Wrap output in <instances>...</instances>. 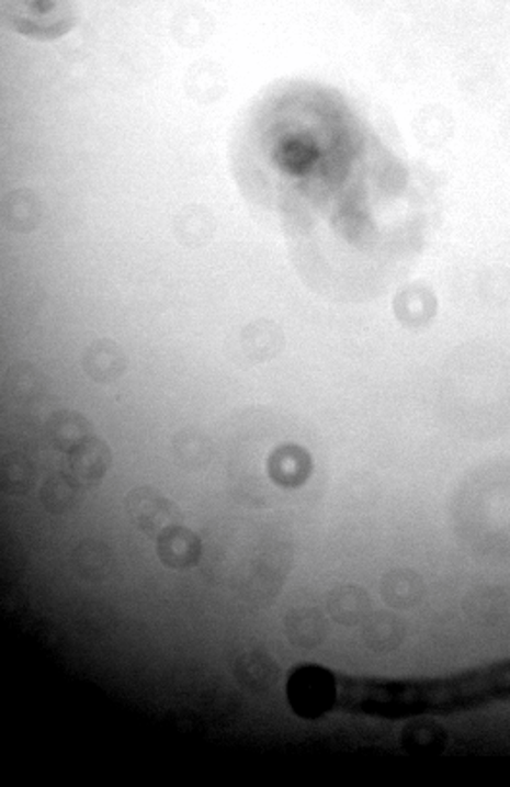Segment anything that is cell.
I'll return each mask as SVG.
<instances>
[{
    "label": "cell",
    "instance_id": "obj_15",
    "mask_svg": "<svg viewBox=\"0 0 510 787\" xmlns=\"http://www.w3.org/2000/svg\"><path fill=\"white\" fill-rule=\"evenodd\" d=\"M283 342L284 337L279 325L268 322V319H261V322L243 327L242 337H240L243 355L250 358L251 362L273 360L283 349Z\"/></svg>",
    "mask_w": 510,
    "mask_h": 787
},
{
    "label": "cell",
    "instance_id": "obj_5",
    "mask_svg": "<svg viewBox=\"0 0 510 787\" xmlns=\"http://www.w3.org/2000/svg\"><path fill=\"white\" fill-rule=\"evenodd\" d=\"M111 464H113L111 447L106 446L103 439L93 436L86 443H81L80 447H76L73 451L68 453L66 472L80 486L91 490V487L99 486L101 480L105 479Z\"/></svg>",
    "mask_w": 510,
    "mask_h": 787
},
{
    "label": "cell",
    "instance_id": "obj_18",
    "mask_svg": "<svg viewBox=\"0 0 510 787\" xmlns=\"http://www.w3.org/2000/svg\"><path fill=\"white\" fill-rule=\"evenodd\" d=\"M41 220V205L35 195L27 190H18L2 203V221L7 227L25 233L37 227Z\"/></svg>",
    "mask_w": 510,
    "mask_h": 787
},
{
    "label": "cell",
    "instance_id": "obj_23",
    "mask_svg": "<svg viewBox=\"0 0 510 787\" xmlns=\"http://www.w3.org/2000/svg\"><path fill=\"white\" fill-rule=\"evenodd\" d=\"M202 210L195 207V210H190V212L186 213V220H180V223H182L184 227H179V235L186 236L184 243L200 244L203 243V236L209 238L211 231H213V223H211L209 215H207V217H202Z\"/></svg>",
    "mask_w": 510,
    "mask_h": 787
},
{
    "label": "cell",
    "instance_id": "obj_4",
    "mask_svg": "<svg viewBox=\"0 0 510 787\" xmlns=\"http://www.w3.org/2000/svg\"><path fill=\"white\" fill-rule=\"evenodd\" d=\"M126 511L132 525L149 538H157L162 530L182 520L179 505L154 486L134 487L126 495Z\"/></svg>",
    "mask_w": 510,
    "mask_h": 787
},
{
    "label": "cell",
    "instance_id": "obj_1",
    "mask_svg": "<svg viewBox=\"0 0 510 787\" xmlns=\"http://www.w3.org/2000/svg\"><path fill=\"white\" fill-rule=\"evenodd\" d=\"M337 687V705L356 715L390 720L418 715H453L510 700V660L466 674L423 682L340 677Z\"/></svg>",
    "mask_w": 510,
    "mask_h": 787
},
{
    "label": "cell",
    "instance_id": "obj_6",
    "mask_svg": "<svg viewBox=\"0 0 510 787\" xmlns=\"http://www.w3.org/2000/svg\"><path fill=\"white\" fill-rule=\"evenodd\" d=\"M155 540H157V555L165 567L186 571L195 567L202 560L203 544L200 536L182 525H172L167 530H162Z\"/></svg>",
    "mask_w": 510,
    "mask_h": 787
},
{
    "label": "cell",
    "instance_id": "obj_13",
    "mask_svg": "<svg viewBox=\"0 0 510 787\" xmlns=\"http://www.w3.org/2000/svg\"><path fill=\"white\" fill-rule=\"evenodd\" d=\"M37 464L27 451L14 449L0 459V490L9 495H24L35 486Z\"/></svg>",
    "mask_w": 510,
    "mask_h": 787
},
{
    "label": "cell",
    "instance_id": "obj_8",
    "mask_svg": "<svg viewBox=\"0 0 510 787\" xmlns=\"http://www.w3.org/2000/svg\"><path fill=\"white\" fill-rule=\"evenodd\" d=\"M45 438L57 451L70 453L76 447L93 438V426L78 411H57L47 418Z\"/></svg>",
    "mask_w": 510,
    "mask_h": 787
},
{
    "label": "cell",
    "instance_id": "obj_17",
    "mask_svg": "<svg viewBox=\"0 0 510 787\" xmlns=\"http://www.w3.org/2000/svg\"><path fill=\"white\" fill-rule=\"evenodd\" d=\"M172 454L182 469L197 471L207 466L213 457V446L203 431L188 428L172 439Z\"/></svg>",
    "mask_w": 510,
    "mask_h": 787
},
{
    "label": "cell",
    "instance_id": "obj_3",
    "mask_svg": "<svg viewBox=\"0 0 510 787\" xmlns=\"http://www.w3.org/2000/svg\"><path fill=\"white\" fill-rule=\"evenodd\" d=\"M337 677L319 666H301L288 679L291 707L302 718H319L337 705Z\"/></svg>",
    "mask_w": 510,
    "mask_h": 787
},
{
    "label": "cell",
    "instance_id": "obj_11",
    "mask_svg": "<svg viewBox=\"0 0 510 787\" xmlns=\"http://www.w3.org/2000/svg\"><path fill=\"white\" fill-rule=\"evenodd\" d=\"M47 378L30 362H18L10 366L4 375V395L10 403L18 405H37L47 395Z\"/></svg>",
    "mask_w": 510,
    "mask_h": 787
},
{
    "label": "cell",
    "instance_id": "obj_9",
    "mask_svg": "<svg viewBox=\"0 0 510 787\" xmlns=\"http://www.w3.org/2000/svg\"><path fill=\"white\" fill-rule=\"evenodd\" d=\"M116 567L113 548L99 542V540H83L72 550V569L76 575L90 581L101 583L113 575Z\"/></svg>",
    "mask_w": 510,
    "mask_h": 787
},
{
    "label": "cell",
    "instance_id": "obj_16",
    "mask_svg": "<svg viewBox=\"0 0 510 787\" xmlns=\"http://www.w3.org/2000/svg\"><path fill=\"white\" fill-rule=\"evenodd\" d=\"M86 487L80 486L68 472H57L41 486V502L55 515H65L80 507Z\"/></svg>",
    "mask_w": 510,
    "mask_h": 787
},
{
    "label": "cell",
    "instance_id": "obj_22",
    "mask_svg": "<svg viewBox=\"0 0 510 787\" xmlns=\"http://www.w3.org/2000/svg\"><path fill=\"white\" fill-rule=\"evenodd\" d=\"M420 581L412 573H390L383 583V596L397 608H410L420 598Z\"/></svg>",
    "mask_w": 510,
    "mask_h": 787
},
{
    "label": "cell",
    "instance_id": "obj_24",
    "mask_svg": "<svg viewBox=\"0 0 510 787\" xmlns=\"http://www.w3.org/2000/svg\"><path fill=\"white\" fill-rule=\"evenodd\" d=\"M122 7H138L144 0H116Z\"/></svg>",
    "mask_w": 510,
    "mask_h": 787
},
{
    "label": "cell",
    "instance_id": "obj_20",
    "mask_svg": "<svg viewBox=\"0 0 510 787\" xmlns=\"http://www.w3.org/2000/svg\"><path fill=\"white\" fill-rule=\"evenodd\" d=\"M286 634L298 647H314L321 641L324 626L314 609H296L286 617Z\"/></svg>",
    "mask_w": 510,
    "mask_h": 787
},
{
    "label": "cell",
    "instance_id": "obj_2",
    "mask_svg": "<svg viewBox=\"0 0 510 787\" xmlns=\"http://www.w3.org/2000/svg\"><path fill=\"white\" fill-rule=\"evenodd\" d=\"M2 16L14 32L37 41L65 37L78 20L72 0H4Z\"/></svg>",
    "mask_w": 510,
    "mask_h": 787
},
{
    "label": "cell",
    "instance_id": "obj_12",
    "mask_svg": "<svg viewBox=\"0 0 510 787\" xmlns=\"http://www.w3.org/2000/svg\"><path fill=\"white\" fill-rule=\"evenodd\" d=\"M236 682L242 685L243 689L251 693H265L275 685L279 677V667H276L273 657L265 652H246L242 656L236 657L235 667Z\"/></svg>",
    "mask_w": 510,
    "mask_h": 787
},
{
    "label": "cell",
    "instance_id": "obj_10",
    "mask_svg": "<svg viewBox=\"0 0 510 787\" xmlns=\"http://www.w3.org/2000/svg\"><path fill=\"white\" fill-rule=\"evenodd\" d=\"M81 362H83L86 374L98 383L114 382L128 368V358L124 355V350L116 342L109 341V339L90 345L88 350L83 352Z\"/></svg>",
    "mask_w": 510,
    "mask_h": 787
},
{
    "label": "cell",
    "instance_id": "obj_14",
    "mask_svg": "<svg viewBox=\"0 0 510 787\" xmlns=\"http://www.w3.org/2000/svg\"><path fill=\"white\" fill-rule=\"evenodd\" d=\"M393 308H395V316L400 324L408 325V327H421L435 316L438 302H435V294L431 293L430 289L420 286V284H410L397 294Z\"/></svg>",
    "mask_w": 510,
    "mask_h": 787
},
{
    "label": "cell",
    "instance_id": "obj_19",
    "mask_svg": "<svg viewBox=\"0 0 510 787\" xmlns=\"http://www.w3.org/2000/svg\"><path fill=\"white\" fill-rule=\"evenodd\" d=\"M172 35L182 45H195L209 37L213 22L205 10L200 7H182L172 18Z\"/></svg>",
    "mask_w": 510,
    "mask_h": 787
},
{
    "label": "cell",
    "instance_id": "obj_7",
    "mask_svg": "<svg viewBox=\"0 0 510 787\" xmlns=\"http://www.w3.org/2000/svg\"><path fill=\"white\" fill-rule=\"evenodd\" d=\"M314 471L311 454L296 443H284L271 451L268 459V472L276 486L301 487L308 482Z\"/></svg>",
    "mask_w": 510,
    "mask_h": 787
},
{
    "label": "cell",
    "instance_id": "obj_21",
    "mask_svg": "<svg viewBox=\"0 0 510 787\" xmlns=\"http://www.w3.org/2000/svg\"><path fill=\"white\" fill-rule=\"evenodd\" d=\"M329 609L337 621L352 626L364 616L365 609H367V598L360 588H352V586L339 588L329 600Z\"/></svg>",
    "mask_w": 510,
    "mask_h": 787
}]
</instances>
